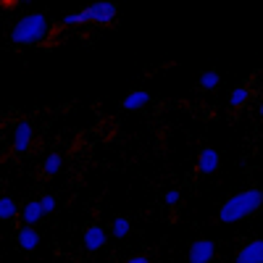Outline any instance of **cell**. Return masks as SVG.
<instances>
[{"label":"cell","mask_w":263,"mask_h":263,"mask_svg":"<svg viewBox=\"0 0 263 263\" xmlns=\"http://www.w3.org/2000/svg\"><path fill=\"white\" fill-rule=\"evenodd\" d=\"M147 103H150V92L147 90H132L121 100V108H124V111H142Z\"/></svg>","instance_id":"obj_11"},{"label":"cell","mask_w":263,"mask_h":263,"mask_svg":"<svg viewBox=\"0 0 263 263\" xmlns=\"http://www.w3.org/2000/svg\"><path fill=\"white\" fill-rule=\"evenodd\" d=\"M248 103H250V87L237 84L234 90L229 92V105H232V108H245Z\"/></svg>","instance_id":"obj_12"},{"label":"cell","mask_w":263,"mask_h":263,"mask_svg":"<svg viewBox=\"0 0 263 263\" xmlns=\"http://www.w3.org/2000/svg\"><path fill=\"white\" fill-rule=\"evenodd\" d=\"M16 242H18V248L21 250H27V253H32V250H37V245H40V232H37V227H21L18 229V234H16Z\"/></svg>","instance_id":"obj_10"},{"label":"cell","mask_w":263,"mask_h":263,"mask_svg":"<svg viewBox=\"0 0 263 263\" xmlns=\"http://www.w3.org/2000/svg\"><path fill=\"white\" fill-rule=\"evenodd\" d=\"M32 145V124L29 121H18L13 126V153L18 156H24Z\"/></svg>","instance_id":"obj_6"},{"label":"cell","mask_w":263,"mask_h":263,"mask_svg":"<svg viewBox=\"0 0 263 263\" xmlns=\"http://www.w3.org/2000/svg\"><path fill=\"white\" fill-rule=\"evenodd\" d=\"M18 218H21L27 227H37L42 218H45V213H42V208H40V200H29V203L21 205V208H18Z\"/></svg>","instance_id":"obj_9"},{"label":"cell","mask_w":263,"mask_h":263,"mask_svg":"<svg viewBox=\"0 0 263 263\" xmlns=\"http://www.w3.org/2000/svg\"><path fill=\"white\" fill-rule=\"evenodd\" d=\"M40 208H42V213H45V216H50L55 211V197L53 195H42L40 197Z\"/></svg>","instance_id":"obj_17"},{"label":"cell","mask_w":263,"mask_h":263,"mask_svg":"<svg viewBox=\"0 0 263 263\" xmlns=\"http://www.w3.org/2000/svg\"><path fill=\"white\" fill-rule=\"evenodd\" d=\"M108 237H111V234H108V229H105V227H100V224H92V227H87V229H84L82 242H84V248H87V250L98 253V250H103V248H105Z\"/></svg>","instance_id":"obj_5"},{"label":"cell","mask_w":263,"mask_h":263,"mask_svg":"<svg viewBox=\"0 0 263 263\" xmlns=\"http://www.w3.org/2000/svg\"><path fill=\"white\" fill-rule=\"evenodd\" d=\"M16 216H18L16 200L8 197V195H3V197H0V221H11V218H16Z\"/></svg>","instance_id":"obj_14"},{"label":"cell","mask_w":263,"mask_h":263,"mask_svg":"<svg viewBox=\"0 0 263 263\" xmlns=\"http://www.w3.org/2000/svg\"><path fill=\"white\" fill-rule=\"evenodd\" d=\"M260 205H263V190L248 187L242 192L232 195L229 200L218 208V221L221 224H239V221H245V218H250L253 213H258Z\"/></svg>","instance_id":"obj_1"},{"label":"cell","mask_w":263,"mask_h":263,"mask_svg":"<svg viewBox=\"0 0 263 263\" xmlns=\"http://www.w3.org/2000/svg\"><path fill=\"white\" fill-rule=\"evenodd\" d=\"M218 166H221V156H218V150L213 147H203L200 156H197V171L203 174V177H208V174H216Z\"/></svg>","instance_id":"obj_8"},{"label":"cell","mask_w":263,"mask_h":263,"mask_svg":"<svg viewBox=\"0 0 263 263\" xmlns=\"http://www.w3.org/2000/svg\"><path fill=\"white\" fill-rule=\"evenodd\" d=\"M63 168V158L58 156V153H50V156L45 158V163H42V174L45 177H58Z\"/></svg>","instance_id":"obj_16"},{"label":"cell","mask_w":263,"mask_h":263,"mask_svg":"<svg viewBox=\"0 0 263 263\" xmlns=\"http://www.w3.org/2000/svg\"><path fill=\"white\" fill-rule=\"evenodd\" d=\"M126 263H150V258H145V255H135V258H129Z\"/></svg>","instance_id":"obj_19"},{"label":"cell","mask_w":263,"mask_h":263,"mask_svg":"<svg viewBox=\"0 0 263 263\" xmlns=\"http://www.w3.org/2000/svg\"><path fill=\"white\" fill-rule=\"evenodd\" d=\"M129 232H132V221L126 216H116L114 218V224H111V237H116V239H124V237H129Z\"/></svg>","instance_id":"obj_15"},{"label":"cell","mask_w":263,"mask_h":263,"mask_svg":"<svg viewBox=\"0 0 263 263\" xmlns=\"http://www.w3.org/2000/svg\"><path fill=\"white\" fill-rule=\"evenodd\" d=\"M179 195H182L179 190H166V192H163V203H166V205H177V203H179Z\"/></svg>","instance_id":"obj_18"},{"label":"cell","mask_w":263,"mask_h":263,"mask_svg":"<svg viewBox=\"0 0 263 263\" xmlns=\"http://www.w3.org/2000/svg\"><path fill=\"white\" fill-rule=\"evenodd\" d=\"M50 34V21L45 13H24L11 29V40L16 45H42Z\"/></svg>","instance_id":"obj_2"},{"label":"cell","mask_w":263,"mask_h":263,"mask_svg":"<svg viewBox=\"0 0 263 263\" xmlns=\"http://www.w3.org/2000/svg\"><path fill=\"white\" fill-rule=\"evenodd\" d=\"M221 84V74L218 71H213V69H208V71H203L200 74V79H197V90H216V87Z\"/></svg>","instance_id":"obj_13"},{"label":"cell","mask_w":263,"mask_h":263,"mask_svg":"<svg viewBox=\"0 0 263 263\" xmlns=\"http://www.w3.org/2000/svg\"><path fill=\"white\" fill-rule=\"evenodd\" d=\"M119 16V6L114 3V0H95V3L84 6L82 11H74V13H66L61 18L63 27H82V24H111V21H116Z\"/></svg>","instance_id":"obj_3"},{"label":"cell","mask_w":263,"mask_h":263,"mask_svg":"<svg viewBox=\"0 0 263 263\" xmlns=\"http://www.w3.org/2000/svg\"><path fill=\"white\" fill-rule=\"evenodd\" d=\"M190 263H211L216 258V242L213 239H195L187 250Z\"/></svg>","instance_id":"obj_4"},{"label":"cell","mask_w":263,"mask_h":263,"mask_svg":"<svg viewBox=\"0 0 263 263\" xmlns=\"http://www.w3.org/2000/svg\"><path fill=\"white\" fill-rule=\"evenodd\" d=\"M234 260L237 263H263V242L260 239H250V242H245L242 248L237 250Z\"/></svg>","instance_id":"obj_7"},{"label":"cell","mask_w":263,"mask_h":263,"mask_svg":"<svg viewBox=\"0 0 263 263\" xmlns=\"http://www.w3.org/2000/svg\"><path fill=\"white\" fill-rule=\"evenodd\" d=\"M8 3H27V0H8Z\"/></svg>","instance_id":"obj_20"}]
</instances>
